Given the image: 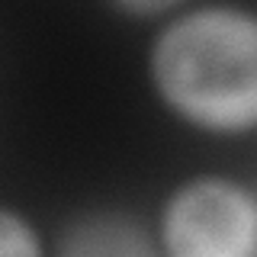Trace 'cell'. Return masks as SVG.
Returning <instances> with one entry per match:
<instances>
[{
    "instance_id": "3957f363",
    "label": "cell",
    "mask_w": 257,
    "mask_h": 257,
    "mask_svg": "<svg viewBox=\"0 0 257 257\" xmlns=\"http://www.w3.org/2000/svg\"><path fill=\"white\" fill-rule=\"evenodd\" d=\"M55 257H161V247L132 215L90 212L64 228Z\"/></svg>"
},
{
    "instance_id": "277c9868",
    "label": "cell",
    "mask_w": 257,
    "mask_h": 257,
    "mask_svg": "<svg viewBox=\"0 0 257 257\" xmlns=\"http://www.w3.org/2000/svg\"><path fill=\"white\" fill-rule=\"evenodd\" d=\"M0 257H45L39 231L20 212L0 206Z\"/></svg>"
},
{
    "instance_id": "6da1fadb",
    "label": "cell",
    "mask_w": 257,
    "mask_h": 257,
    "mask_svg": "<svg viewBox=\"0 0 257 257\" xmlns=\"http://www.w3.org/2000/svg\"><path fill=\"white\" fill-rule=\"evenodd\" d=\"M151 84L183 122L219 135L257 128V16L196 7L158 32Z\"/></svg>"
},
{
    "instance_id": "7a4b0ae2",
    "label": "cell",
    "mask_w": 257,
    "mask_h": 257,
    "mask_svg": "<svg viewBox=\"0 0 257 257\" xmlns=\"http://www.w3.org/2000/svg\"><path fill=\"white\" fill-rule=\"evenodd\" d=\"M164 257H257V199L228 177L180 183L161 212Z\"/></svg>"
}]
</instances>
